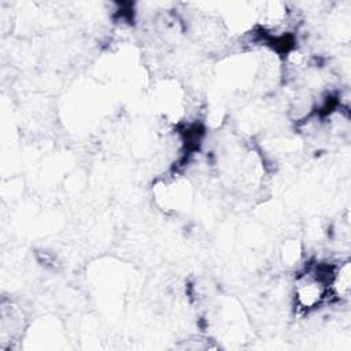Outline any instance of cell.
I'll use <instances>...</instances> for the list:
<instances>
[{
    "label": "cell",
    "instance_id": "obj_1",
    "mask_svg": "<svg viewBox=\"0 0 351 351\" xmlns=\"http://www.w3.org/2000/svg\"><path fill=\"white\" fill-rule=\"evenodd\" d=\"M329 288H330V295L336 296L340 300L347 299L350 296L351 269H350V261L348 259L333 266Z\"/></svg>",
    "mask_w": 351,
    "mask_h": 351
}]
</instances>
